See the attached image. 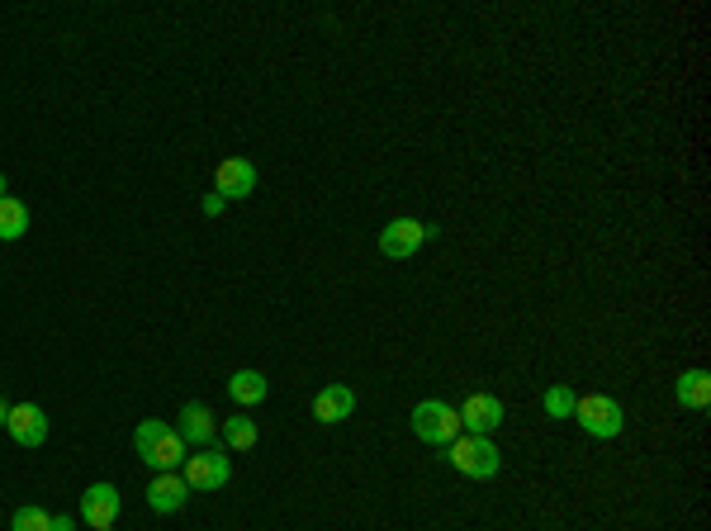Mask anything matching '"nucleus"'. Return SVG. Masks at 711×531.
Returning a JSON list of instances; mask_svg holds the SVG:
<instances>
[{"instance_id":"39448f33","label":"nucleus","mask_w":711,"mask_h":531,"mask_svg":"<svg viewBox=\"0 0 711 531\" xmlns=\"http://www.w3.org/2000/svg\"><path fill=\"white\" fill-rule=\"evenodd\" d=\"M574 418H579V427H584L588 437H598V441L621 437V427H626L621 403L607 399V394H584V399L574 403Z\"/></svg>"},{"instance_id":"dca6fc26","label":"nucleus","mask_w":711,"mask_h":531,"mask_svg":"<svg viewBox=\"0 0 711 531\" xmlns=\"http://www.w3.org/2000/svg\"><path fill=\"white\" fill-rule=\"evenodd\" d=\"M29 204H19V200H0V242H19L24 233H29Z\"/></svg>"},{"instance_id":"b1692460","label":"nucleus","mask_w":711,"mask_h":531,"mask_svg":"<svg viewBox=\"0 0 711 531\" xmlns=\"http://www.w3.org/2000/svg\"><path fill=\"white\" fill-rule=\"evenodd\" d=\"M100 531H114V527H100Z\"/></svg>"},{"instance_id":"7ed1b4c3","label":"nucleus","mask_w":711,"mask_h":531,"mask_svg":"<svg viewBox=\"0 0 711 531\" xmlns=\"http://www.w3.org/2000/svg\"><path fill=\"white\" fill-rule=\"evenodd\" d=\"M446 460L456 465L460 475H470V479H493L498 470H503V456H498L493 437H456Z\"/></svg>"},{"instance_id":"f8f14e48","label":"nucleus","mask_w":711,"mask_h":531,"mask_svg":"<svg viewBox=\"0 0 711 531\" xmlns=\"http://www.w3.org/2000/svg\"><path fill=\"white\" fill-rule=\"evenodd\" d=\"M351 413H356V394H351L347 385H323L318 394H313V418L323 422V427L351 418Z\"/></svg>"},{"instance_id":"6ab92c4d","label":"nucleus","mask_w":711,"mask_h":531,"mask_svg":"<svg viewBox=\"0 0 711 531\" xmlns=\"http://www.w3.org/2000/svg\"><path fill=\"white\" fill-rule=\"evenodd\" d=\"M223 441H228L233 451H252L256 446V422L252 418H228L223 422Z\"/></svg>"},{"instance_id":"aec40b11","label":"nucleus","mask_w":711,"mask_h":531,"mask_svg":"<svg viewBox=\"0 0 711 531\" xmlns=\"http://www.w3.org/2000/svg\"><path fill=\"white\" fill-rule=\"evenodd\" d=\"M223 204H228V200H223L219 190H214V195H204V204H200V209L209 214V219H214V214H223Z\"/></svg>"},{"instance_id":"6e6552de","label":"nucleus","mask_w":711,"mask_h":531,"mask_svg":"<svg viewBox=\"0 0 711 531\" xmlns=\"http://www.w3.org/2000/svg\"><path fill=\"white\" fill-rule=\"evenodd\" d=\"M498 422H503V403L493 399V394H470V399L460 403V427L470 437H493Z\"/></svg>"},{"instance_id":"0eeeda50","label":"nucleus","mask_w":711,"mask_h":531,"mask_svg":"<svg viewBox=\"0 0 711 531\" xmlns=\"http://www.w3.org/2000/svg\"><path fill=\"white\" fill-rule=\"evenodd\" d=\"M5 432L19 441V446H43L48 441V413L38 408V403H10V422H5Z\"/></svg>"},{"instance_id":"ddd939ff","label":"nucleus","mask_w":711,"mask_h":531,"mask_svg":"<svg viewBox=\"0 0 711 531\" xmlns=\"http://www.w3.org/2000/svg\"><path fill=\"white\" fill-rule=\"evenodd\" d=\"M214 432H219L214 413H209L204 403H185L181 422H176V437H181L185 446H209V441H214Z\"/></svg>"},{"instance_id":"9b49d317","label":"nucleus","mask_w":711,"mask_h":531,"mask_svg":"<svg viewBox=\"0 0 711 531\" xmlns=\"http://www.w3.org/2000/svg\"><path fill=\"white\" fill-rule=\"evenodd\" d=\"M185 498H190V484H185L176 470H171V475H157L147 484V508H152V513H181Z\"/></svg>"},{"instance_id":"423d86ee","label":"nucleus","mask_w":711,"mask_h":531,"mask_svg":"<svg viewBox=\"0 0 711 531\" xmlns=\"http://www.w3.org/2000/svg\"><path fill=\"white\" fill-rule=\"evenodd\" d=\"M432 238H437V228H432V223L394 219V223H384L380 228V252L389 261H408V257H418V247L422 242H432Z\"/></svg>"},{"instance_id":"9d476101","label":"nucleus","mask_w":711,"mask_h":531,"mask_svg":"<svg viewBox=\"0 0 711 531\" xmlns=\"http://www.w3.org/2000/svg\"><path fill=\"white\" fill-rule=\"evenodd\" d=\"M214 185H219L223 200H247L256 190V162L228 157V162H219V171H214Z\"/></svg>"},{"instance_id":"4be33fe9","label":"nucleus","mask_w":711,"mask_h":531,"mask_svg":"<svg viewBox=\"0 0 711 531\" xmlns=\"http://www.w3.org/2000/svg\"><path fill=\"white\" fill-rule=\"evenodd\" d=\"M5 422H10V403L0 399V427H5Z\"/></svg>"},{"instance_id":"f3484780","label":"nucleus","mask_w":711,"mask_h":531,"mask_svg":"<svg viewBox=\"0 0 711 531\" xmlns=\"http://www.w3.org/2000/svg\"><path fill=\"white\" fill-rule=\"evenodd\" d=\"M574 403H579V394L569 385H546V394H541L546 418H574Z\"/></svg>"},{"instance_id":"a211bd4d","label":"nucleus","mask_w":711,"mask_h":531,"mask_svg":"<svg viewBox=\"0 0 711 531\" xmlns=\"http://www.w3.org/2000/svg\"><path fill=\"white\" fill-rule=\"evenodd\" d=\"M10 531H53V513H43L38 503H24L10 517Z\"/></svg>"},{"instance_id":"4468645a","label":"nucleus","mask_w":711,"mask_h":531,"mask_svg":"<svg viewBox=\"0 0 711 531\" xmlns=\"http://www.w3.org/2000/svg\"><path fill=\"white\" fill-rule=\"evenodd\" d=\"M266 375L261 370H237V375H228V399L242 403V408H256V403L266 399Z\"/></svg>"},{"instance_id":"1a4fd4ad","label":"nucleus","mask_w":711,"mask_h":531,"mask_svg":"<svg viewBox=\"0 0 711 531\" xmlns=\"http://www.w3.org/2000/svg\"><path fill=\"white\" fill-rule=\"evenodd\" d=\"M119 508H124V498H119V489L114 484H91L86 494H81V522L86 527H114V517H119Z\"/></svg>"},{"instance_id":"412c9836","label":"nucleus","mask_w":711,"mask_h":531,"mask_svg":"<svg viewBox=\"0 0 711 531\" xmlns=\"http://www.w3.org/2000/svg\"><path fill=\"white\" fill-rule=\"evenodd\" d=\"M53 531H76V517H67V513L53 517Z\"/></svg>"},{"instance_id":"2eb2a0df","label":"nucleus","mask_w":711,"mask_h":531,"mask_svg":"<svg viewBox=\"0 0 711 531\" xmlns=\"http://www.w3.org/2000/svg\"><path fill=\"white\" fill-rule=\"evenodd\" d=\"M674 399L683 403V408H707L711 403V375L707 370H683L674 385Z\"/></svg>"},{"instance_id":"f03ea898","label":"nucleus","mask_w":711,"mask_h":531,"mask_svg":"<svg viewBox=\"0 0 711 531\" xmlns=\"http://www.w3.org/2000/svg\"><path fill=\"white\" fill-rule=\"evenodd\" d=\"M181 479L195 489V494H214V489H228L233 479V460H228V446H204L200 456H185L181 465Z\"/></svg>"},{"instance_id":"5701e85b","label":"nucleus","mask_w":711,"mask_h":531,"mask_svg":"<svg viewBox=\"0 0 711 531\" xmlns=\"http://www.w3.org/2000/svg\"><path fill=\"white\" fill-rule=\"evenodd\" d=\"M0 200H5V176H0Z\"/></svg>"},{"instance_id":"20e7f679","label":"nucleus","mask_w":711,"mask_h":531,"mask_svg":"<svg viewBox=\"0 0 711 531\" xmlns=\"http://www.w3.org/2000/svg\"><path fill=\"white\" fill-rule=\"evenodd\" d=\"M413 432H418V441H427V446H451V441L460 437V413L441 399H422L418 408H413Z\"/></svg>"},{"instance_id":"f257e3e1","label":"nucleus","mask_w":711,"mask_h":531,"mask_svg":"<svg viewBox=\"0 0 711 531\" xmlns=\"http://www.w3.org/2000/svg\"><path fill=\"white\" fill-rule=\"evenodd\" d=\"M133 446H138V456L157 470V475H171V470H181L185 465V446L181 437H176V427H166V422H157V418H147V422H138V432H133Z\"/></svg>"}]
</instances>
